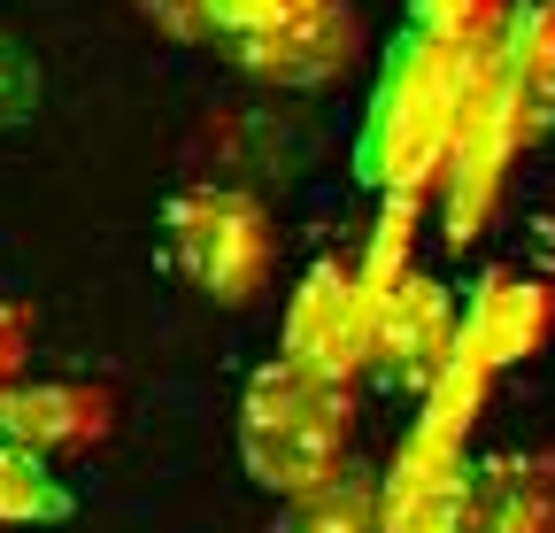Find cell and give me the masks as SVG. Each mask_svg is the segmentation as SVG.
<instances>
[{"instance_id":"ba28073f","label":"cell","mask_w":555,"mask_h":533,"mask_svg":"<svg viewBox=\"0 0 555 533\" xmlns=\"http://www.w3.org/2000/svg\"><path fill=\"white\" fill-rule=\"evenodd\" d=\"M363 341H371V294L347 263H317L301 279L294 309H286V356L332 379H356L363 371Z\"/></svg>"},{"instance_id":"8fae6325","label":"cell","mask_w":555,"mask_h":533,"mask_svg":"<svg viewBox=\"0 0 555 533\" xmlns=\"http://www.w3.org/2000/svg\"><path fill=\"white\" fill-rule=\"evenodd\" d=\"M532 341H547V294L540 287H525V279H494L478 294V309H470V325H463V356H478L486 371H502V364H517Z\"/></svg>"},{"instance_id":"9a60e30c","label":"cell","mask_w":555,"mask_h":533,"mask_svg":"<svg viewBox=\"0 0 555 533\" xmlns=\"http://www.w3.org/2000/svg\"><path fill=\"white\" fill-rule=\"evenodd\" d=\"M31 109H39V71L16 39H0V131H16Z\"/></svg>"},{"instance_id":"277c9868","label":"cell","mask_w":555,"mask_h":533,"mask_svg":"<svg viewBox=\"0 0 555 533\" xmlns=\"http://www.w3.org/2000/svg\"><path fill=\"white\" fill-rule=\"evenodd\" d=\"M463 341V317H455V294L425 271H401L378 302H371V341H363V371L378 386H401V394H425L448 356Z\"/></svg>"},{"instance_id":"6da1fadb","label":"cell","mask_w":555,"mask_h":533,"mask_svg":"<svg viewBox=\"0 0 555 533\" xmlns=\"http://www.w3.org/2000/svg\"><path fill=\"white\" fill-rule=\"evenodd\" d=\"M347 448H356V379L309 371L294 356H270L247 394H240V464L247 480L317 503L324 487L347 480Z\"/></svg>"},{"instance_id":"52a82bcc","label":"cell","mask_w":555,"mask_h":533,"mask_svg":"<svg viewBox=\"0 0 555 533\" xmlns=\"http://www.w3.org/2000/svg\"><path fill=\"white\" fill-rule=\"evenodd\" d=\"M116 426V394L93 379H9L0 386V441L31 456H86Z\"/></svg>"},{"instance_id":"30bf717a","label":"cell","mask_w":555,"mask_h":533,"mask_svg":"<svg viewBox=\"0 0 555 533\" xmlns=\"http://www.w3.org/2000/svg\"><path fill=\"white\" fill-rule=\"evenodd\" d=\"M494 78L517 109V131H555V0H517L494 39Z\"/></svg>"},{"instance_id":"3957f363","label":"cell","mask_w":555,"mask_h":533,"mask_svg":"<svg viewBox=\"0 0 555 533\" xmlns=\"http://www.w3.org/2000/svg\"><path fill=\"white\" fill-rule=\"evenodd\" d=\"M163 255L193 294H208L217 309H247L270 287L278 232L240 186H178L163 202Z\"/></svg>"},{"instance_id":"8992f818","label":"cell","mask_w":555,"mask_h":533,"mask_svg":"<svg viewBox=\"0 0 555 533\" xmlns=\"http://www.w3.org/2000/svg\"><path fill=\"white\" fill-rule=\"evenodd\" d=\"M356 47H363V16L347 9V0H301L286 24H270L240 47H224L247 78L262 86H294V93H317L332 78L356 71Z\"/></svg>"},{"instance_id":"2e32d148","label":"cell","mask_w":555,"mask_h":533,"mask_svg":"<svg viewBox=\"0 0 555 533\" xmlns=\"http://www.w3.org/2000/svg\"><path fill=\"white\" fill-rule=\"evenodd\" d=\"M24 356H31V317L16 302H0V386L24 379Z\"/></svg>"},{"instance_id":"5b68a950","label":"cell","mask_w":555,"mask_h":533,"mask_svg":"<svg viewBox=\"0 0 555 533\" xmlns=\"http://www.w3.org/2000/svg\"><path fill=\"white\" fill-rule=\"evenodd\" d=\"M525 148L517 131V109L494 78V47L478 54V78H470V101H463V124H455V148L440 163V193H448V240H470L486 225V210H494L502 193V170L509 155Z\"/></svg>"},{"instance_id":"7c38bea8","label":"cell","mask_w":555,"mask_h":533,"mask_svg":"<svg viewBox=\"0 0 555 533\" xmlns=\"http://www.w3.org/2000/svg\"><path fill=\"white\" fill-rule=\"evenodd\" d=\"M69 510H78V495H69V480H54V456L0 441V525H62Z\"/></svg>"},{"instance_id":"7a4b0ae2","label":"cell","mask_w":555,"mask_h":533,"mask_svg":"<svg viewBox=\"0 0 555 533\" xmlns=\"http://www.w3.org/2000/svg\"><path fill=\"white\" fill-rule=\"evenodd\" d=\"M470 78H478V54L470 47H440V39L401 24L386 71H378V101L363 116L356 170L378 193H425V186H440V163L455 148Z\"/></svg>"},{"instance_id":"4fadbf2b","label":"cell","mask_w":555,"mask_h":533,"mask_svg":"<svg viewBox=\"0 0 555 533\" xmlns=\"http://www.w3.org/2000/svg\"><path fill=\"white\" fill-rule=\"evenodd\" d=\"M509 9H517V0H409V31H425V39H440V47L486 54V47L502 39Z\"/></svg>"},{"instance_id":"9c48e42d","label":"cell","mask_w":555,"mask_h":533,"mask_svg":"<svg viewBox=\"0 0 555 533\" xmlns=\"http://www.w3.org/2000/svg\"><path fill=\"white\" fill-rule=\"evenodd\" d=\"M455 533H555V456L540 448L478 456Z\"/></svg>"},{"instance_id":"5bb4252c","label":"cell","mask_w":555,"mask_h":533,"mask_svg":"<svg viewBox=\"0 0 555 533\" xmlns=\"http://www.w3.org/2000/svg\"><path fill=\"white\" fill-rule=\"evenodd\" d=\"M309 518H301V533H386V503H378V487H363L356 472H347L339 487H324L317 503H301Z\"/></svg>"}]
</instances>
